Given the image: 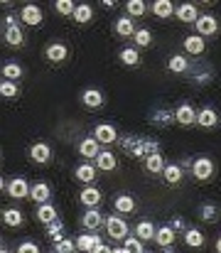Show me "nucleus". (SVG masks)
<instances>
[{"label": "nucleus", "instance_id": "nucleus-29", "mask_svg": "<svg viewBox=\"0 0 221 253\" xmlns=\"http://www.w3.org/2000/svg\"><path fill=\"white\" fill-rule=\"evenodd\" d=\"M25 77V69L17 64V62H7L2 64V79H10V82H20Z\"/></svg>", "mask_w": 221, "mask_h": 253}, {"label": "nucleus", "instance_id": "nucleus-19", "mask_svg": "<svg viewBox=\"0 0 221 253\" xmlns=\"http://www.w3.org/2000/svg\"><path fill=\"white\" fill-rule=\"evenodd\" d=\"M49 197H52V189H49L47 182H37V184H32V189H30V199H32L35 204H44V202H49Z\"/></svg>", "mask_w": 221, "mask_h": 253}, {"label": "nucleus", "instance_id": "nucleus-10", "mask_svg": "<svg viewBox=\"0 0 221 253\" xmlns=\"http://www.w3.org/2000/svg\"><path fill=\"white\" fill-rule=\"evenodd\" d=\"M175 123H179V126H194L197 123V111L189 103H179L175 108Z\"/></svg>", "mask_w": 221, "mask_h": 253}, {"label": "nucleus", "instance_id": "nucleus-20", "mask_svg": "<svg viewBox=\"0 0 221 253\" xmlns=\"http://www.w3.org/2000/svg\"><path fill=\"white\" fill-rule=\"evenodd\" d=\"M101 199H103V194H101V189H96V187H84L81 194H79V202H81L84 207H98Z\"/></svg>", "mask_w": 221, "mask_h": 253}, {"label": "nucleus", "instance_id": "nucleus-28", "mask_svg": "<svg viewBox=\"0 0 221 253\" xmlns=\"http://www.w3.org/2000/svg\"><path fill=\"white\" fill-rule=\"evenodd\" d=\"M118 59H121L126 67H138V64H140V52H138L135 47H123L121 54H118Z\"/></svg>", "mask_w": 221, "mask_h": 253}, {"label": "nucleus", "instance_id": "nucleus-26", "mask_svg": "<svg viewBox=\"0 0 221 253\" xmlns=\"http://www.w3.org/2000/svg\"><path fill=\"white\" fill-rule=\"evenodd\" d=\"M2 224L10 226V229H20L25 224V216H22L20 209H5L2 211Z\"/></svg>", "mask_w": 221, "mask_h": 253}, {"label": "nucleus", "instance_id": "nucleus-44", "mask_svg": "<svg viewBox=\"0 0 221 253\" xmlns=\"http://www.w3.org/2000/svg\"><path fill=\"white\" fill-rule=\"evenodd\" d=\"M59 229H62V224H59V221H54V224L49 226V234H52V236L57 239V234H59Z\"/></svg>", "mask_w": 221, "mask_h": 253}, {"label": "nucleus", "instance_id": "nucleus-14", "mask_svg": "<svg viewBox=\"0 0 221 253\" xmlns=\"http://www.w3.org/2000/svg\"><path fill=\"white\" fill-rule=\"evenodd\" d=\"M81 226H84V229H88V231H96V229H101V226H103V216L98 214V209H96V207H88V209L84 211V216H81Z\"/></svg>", "mask_w": 221, "mask_h": 253}, {"label": "nucleus", "instance_id": "nucleus-13", "mask_svg": "<svg viewBox=\"0 0 221 253\" xmlns=\"http://www.w3.org/2000/svg\"><path fill=\"white\" fill-rule=\"evenodd\" d=\"M30 160L37 163V165H47V163L52 160V148H49L47 143H35V145L30 148Z\"/></svg>", "mask_w": 221, "mask_h": 253}, {"label": "nucleus", "instance_id": "nucleus-34", "mask_svg": "<svg viewBox=\"0 0 221 253\" xmlns=\"http://www.w3.org/2000/svg\"><path fill=\"white\" fill-rule=\"evenodd\" d=\"M155 231H157V226L152 224V221H140L138 226H135V236L138 239H143V241H150V239H155Z\"/></svg>", "mask_w": 221, "mask_h": 253}, {"label": "nucleus", "instance_id": "nucleus-41", "mask_svg": "<svg viewBox=\"0 0 221 253\" xmlns=\"http://www.w3.org/2000/svg\"><path fill=\"white\" fill-rule=\"evenodd\" d=\"M54 10H57L59 15H74L76 5H74L72 0H57V2H54Z\"/></svg>", "mask_w": 221, "mask_h": 253}, {"label": "nucleus", "instance_id": "nucleus-8", "mask_svg": "<svg viewBox=\"0 0 221 253\" xmlns=\"http://www.w3.org/2000/svg\"><path fill=\"white\" fill-rule=\"evenodd\" d=\"M197 126L199 128H204V130H212V128H217L219 126V113L214 111V108H199L197 111Z\"/></svg>", "mask_w": 221, "mask_h": 253}, {"label": "nucleus", "instance_id": "nucleus-21", "mask_svg": "<svg viewBox=\"0 0 221 253\" xmlns=\"http://www.w3.org/2000/svg\"><path fill=\"white\" fill-rule=\"evenodd\" d=\"M175 7H177V5H172L170 0H155V2L150 5L152 15H155V17H160V20H165V17H172V15H175Z\"/></svg>", "mask_w": 221, "mask_h": 253}, {"label": "nucleus", "instance_id": "nucleus-7", "mask_svg": "<svg viewBox=\"0 0 221 253\" xmlns=\"http://www.w3.org/2000/svg\"><path fill=\"white\" fill-rule=\"evenodd\" d=\"M76 246H79V251H88V253L108 251V246H103V241H101L98 236H91V234H81V236H76Z\"/></svg>", "mask_w": 221, "mask_h": 253}, {"label": "nucleus", "instance_id": "nucleus-12", "mask_svg": "<svg viewBox=\"0 0 221 253\" xmlns=\"http://www.w3.org/2000/svg\"><path fill=\"white\" fill-rule=\"evenodd\" d=\"M103 101H106V96H103L98 88H84V93H81V103H84L88 111L101 108V106H103Z\"/></svg>", "mask_w": 221, "mask_h": 253}, {"label": "nucleus", "instance_id": "nucleus-3", "mask_svg": "<svg viewBox=\"0 0 221 253\" xmlns=\"http://www.w3.org/2000/svg\"><path fill=\"white\" fill-rule=\"evenodd\" d=\"M103 224H106V231H108V236L113 239V241H123L126 236H128V224L121 219V216H116V214H111V216H106L103 219Z\"/></svg>", "mask_w": 221, "mask_h": 253}, {"label": "nucleus", "instance_id": "nucleus-42", "mask_svg": "<svg viewBox=\"0 0 221 253\" xmlns=\"http://www.w3.org/2000/svg\"><path fill=\"white\" fill-rule=\"evenodd\" d=\"M76 249H79V246H76V241H72V239H59L57 246H54L57 253H72V251H76Z\"/></svg>", "mask_w": 221, "mask_h": 253}, {"label": "nucleus", "instance_id": "nucleus-46", "mask_svg": "<svg viewBox=\"0 0 221 253\" xmlns=\"http://www.w3.org/2000/svg\"><path fill=\"white\" fill-rule=\"evenodd\" d=\"M217 251L221 253V236H219V239H217Z\"/></svg>", "mask_w": 221, "mask_h": 253}, {"label": "nucleus", "instance_id": "nucleus-6", "mask_svg": "<svg viewBox=\"0 0 221 253\" xmlns=\"http://www.w3.org/2000/svg\"><path fill=\"white\" fill-rule=\"evenodd\" d=\"M30 184H27V179L25 177H12L10 182H7V187H5V192H7V197H12V199H25V197H30Z\"/></svg>", "mask_w": 221, "mask_h": 253}, {"label": "nucleus", "instance_id": "nucleus-24", "mask_svg": "<svg viewBox=\"0 0 221 253\" xmlns=\"http://www.w3.org/2000/svg\"><path fill=\"white\" fill-rule=\"evenodd\" d=\"M113 207H116V211H121V214H133L138 204H135V197H131V194H118L116 202H113Z\"/></svg>", "mask_w": 221, "mask_h": 253}, {"label": "nucleus", "instance_id": "nucleus-2", "mask_svg": "<svg viewBox=\"0 0 221 253\" xmlns=\"http://www.w3.org/2000/svg\"><path fill=\"white\" fill-rule=\"evenodd\" d=\"M20 20L25 25H30V27H40L44 22V10L40 5H35V2H25L22 10H20Z\"/></svg>", "mask_w": 221, "mask_h": 253}, {"label": "nucleus", "instance_id": "nucleus-30", "mask_svg": "<svg viewBox=\"0 0 221 253\" xmlns=\"http://www.w3.org/2000/svg\"><path fill=\"white\" fill-rule=\"evenodd\" d=\"M37 219H40L42 224H54V221H57V209H54L49 202H44V204L37 207Z\"/></svg>", "mask_w": 221, "mask_h": 253}, {"label": "nucleus", "instance_id": "nucleus-39", "mask_svg": "<svg viewBox=\"0 0 221 253\" xmlns=\"http://www.w3.org/2000/svg\"><path fill=\"white\" fill-rule=\"evenodd\" d=\"M133 40H135V44H138V47H147V44L152 42V32H150L147 27H138V30H135V35H133Z\"/></svg>", "mask_w": 221, "mask_h": 253}, {"label": "nucleus", "instance_id": "nucleus-9", "mask_svg": "<svg viewBox=\"0 0 221 253\" xmlns=\"http://www.w3.org/2000/svg\"><path fill=\"white\" fill-rule=\"evenodd\" d=\"M175 17L179 20V22H197L199 20V10H197V5L194 2H182V5H177L175 7Z\"/></svg>", "mask_w": 221, "mask_h": 253}, {"label": "nucleus", "instance_id": "nucleus-32", "mask_svg": "<svg viewBox=\"0 0 221 253\" xmlns=\"http://www.w3.org/2000/svg\"><path fill=\"white\" fill-rule=\"evenodd\" d=\"M143 168H145L150 174H157V172L165 169V160H162L160 153H150V155L145 158V163H143Z\"/></svg>", "mask_w": 221, "mask_h": 253}, {"label": "nucleus", "instance_id": "nucleus-36", "mask_svg": "<svg viewBox=\"0 0 221 253\" xmlns=\"http://www.w3.org/2000/svg\"><path fill=\"white\" fill-rule=\"evenodd\" d=\"M126 10H128V17H143L150 7H147L143 0H128L126 2Z\"/></svg>", "mask_w": 221, "mask_h": 253}, {"label": "nucleus", "instance_id": "nucleus-4", "mask_svg": "<svg viewBox=\"0 0 221 253\" xmlns=\"http://www.w3.org/2000/svg\"><path fill=\"white\" fill-rule=\"evenodd\" d=\"M44 57H47L49 64H64L67 57H69V47L64 42H52V44L44 47Z\"/></svg>", "mask_w": 221, "mask_h": 253}, {"label": "nucleus", "instance_id": "nucleus-1", "mask_svg": "<svg viewBox=\"0 0 221 253\" xmlns=\"http://www.w3.org/2000/svg\"><path fill=\"white\" fill-rule=\"evenodd\" d=\"M214 160L212 158H194L192 160V177L194 179H199V182H207V179H212L214 177Z\"/></svg>", "mask_w": 221, "mask_h": 253}, {"label": "nucleus", "instance_id": "nucleus-43", "mask_svg": "<svg viewBox=\"0 0 221 253\" xmlns=\"http://www.w3.org/2000/svg\"><path fill=\"white\" fill-rule=\"evenodd\" d=\"M40 251V246L35 244V241H22L20 246H17V253H37Z\"/></svg>", "mask_w": 221, "mask_h": 253}, {"label": "nucleus", "instance_id": "nucleus-15", "mask_svg": "<svg viewBox=\"0 0 221 253\" xmlns=\"http://www.w3.org/2000/svg\"><path fill=\"white\" fill-rule=\"evenodd\" d=\"M79 153L86 158V160H96L98 158V153H101V143L91 135V138H84L81 143H79Z\"/></svg>", "mask_w": 221, "mask_h": 253}, {"label": "nucleus", "instance_id": "nucleus-16", "mask_svg": "<svg viewBox=\"0 0 221 253\" xmlns=\"http://www.w3.org/2000/svg\"><path fill=\"white\" fill-rule=\"evenodd\" d=\"M96 172H98L96 165H91V163H81V165L74 168V177H76L81 184H91V182L96 179Z\"/></svg>", "mask_w": 221, "mask_h": 253}, {"label": "nucleus", "instance_id": "nucleus-40", "mask_svg": "<svg viewBox=\"0 0 221 253\" xmlns=\"http://www.w3.org/2000/svg\"><path fill=\"white\" fill-rule=\"evenodd\" d=\"M199 216H202V221H217V204H212V202L202 204Z\"/></svg>", "mask_w": 221, "mask_h": 253}, {"label": "nucleus", "instance_id": "nucleus-17", "mask_svg": "<svg viewBox=\"0 0 221 253\" xmlns=\"http://www.w3.org/2000/svg\"><path fill=\"white\" fill-rule=\"evenodd\" d=\"M113 30H116V35L118 37H133L135 35V22H133V17H128V15H123V17H118L116 22H113Z\"/></svg>", "mask_w": 221, "mask_h": 253}, {"label": "nucleus", "instance_id": "nucleus-45", "mask_svg": "<svg viewBox=\"0 0 221 253\" xmlns=\"http://www.w3.org/2000/svg\"><path fill=\"white\" fill-rule=\"evenodd\" d=\"M103 5H106V7H116L118 2H116V0H103Z\"/></svg>", "mask_w": 221, "mask_h": 253}, {"label": "nucleus", "instance_id": "nucleus-31", "mask_svg": "<svg viewBox=\"0 0 221 253\" xmlns=\"http://www.w3.org/2000/svg\"><path fill=\"white\" fill-rule=\"evenodd\" d=\"M96 168L103 169V172H113L116 169V155L108 153V150H101L98 158H96Z\"/></svg>", "mask_w": 221, "mask_h": 253}, {"label": "nucleus", "instance_id": "nucleus-38", "mask_svg": "<svg viewBox=\"0 0 221 253\" xmlns=\"http://www.w3.org/2000/svg\"><path fill=\"white\" fill-rule=\"evenodd\" d=\"M145 241L143 239H138V236H126L123 239V249L126 251H135V253H143L145 251V246H143Z\"/></svg>", "mask_w": 221, "mask_h": 253}, {"label": "nucleus", "instance_id": "nucleus-25", "mask_svg": "<svg viewBox=\"0 0 221 253\" xmlns=\"http://www.w3.org/2000/svg\"><path fill=\"white\" fill-rule=\"evenodd\" d=\"M162 177H165V182L170 184V187H177L179 182H182V177H184V172H182V168L179 165H165V169H162Z\"/></svg>", "mask_w": 221, "mask_h": 253}, {"label": "nucleus", "instance_id": "nucleus-22", "mask_svg": "<svg viewBox=\"0 0 221 253\" xmlns=\"http://www.w3.org/2000/svg\"><path fill=\"white\" fill-rule=\"evenodd\" d=\"M2 40H5V44H10V47H22V44H25V35H22V30H20L17 25L5 27Z\"/></svg>", "mask_w": 221, "mask_h": 253}, {"label": "nucleus", "instance_id": "nucleus-27", "mask_svg": "<svg viewBox=\"0 0 221 253\" xmlns=\"http://www.w3.org/2000/svg\"><path fill=\"white\" fill-rule=\"evenodd\" d=\"M74 22H79V25H86V22H91L93 20V7L88 5V2H81V5H76V10H74Z\"/></svg>", "mask_w": 221, "mask_h": 253}, {"label": "nucleus", "instance_id": "nucleus-33", "mask_svg": "<svg viewBox=\"0 0 221 253\" xmlns=\"http://www.w3.org/2000/svg\"><path fill=\"white\" fill-rule=\"evenodd\" d=\"M167 69H170L172 74H184V72L189 69V62H187L182 54H172V57L167 59Z\"/></svg>", "mask_w": 221, "mask_h": 253}, {"label": "nucleus", "instance_id": "nucleus-23", "mask_svg": "<svg viewBox=\"0 0 221 253\" xmlns=\"http://www.w3.org/2000/svg\"><path fill=\"white\" fill-rule=\"evenodd\" d=\"M155 241H157V246H162V249L172 246V244H175V229L167 226V224L157 226V231H155Z\"/></svg>", "mask_w": 221, "mask_h": 253}, {"label": "nucleus", "instance_id": "nucleus-5", "mask_svg": "<svg viewBox=\"0 0 221 253\" xmlns=\"http://www.w3.org/2000/svg\"><path fill=\"white\" fill-rule=\"evenodd\" d=\"M194 27H197V35L199 37H212V35L219 32V20L214 15H199V20L194 22Z\"/></svg>", "mask_w": 221, "mask_h": 253}, {"label": "nucleus", "instance_id": "nucleus-11", "mask_svg": "<svg viewBox=\"0 0 221 253\" xmlns=\"http://www.w3.org/2000/svg\"><path fill=\"white\" fill-rule=\"evenodd\" d=\"M93 138H96L101 145H108V143H116L118 130H116L111 123H98V126L93 128Z\"/></svg>", "mask_w": 221, "mask_h": 253}, {"label": "nucleus", "instance_id": "nucleus-18", "mask_svg": "<svg viewBox=\"0 0 221 253\" xmlns=\"http://www.w3.org/2000/svg\"><path fill=\"white\" fill-rule=\"evenodd\" d=\"M182 49L189 52V54H202V52L207 49V42H204V37H199V35H189V37L182 40Z\"/></svg>", "mask_w": 221, "mask_h": 253}, {"label": "nucleus", "instance_id": "nucleus-37", "mask_svg": "<svg viewBox=\"0 0 221 253\" xmlns=\"http://www.w3.org/2000/svg\"><path fill=\"white\" fill-rule=\"evenodd\" d=\"M17 93H20L17 82H10V79H2V82H0V96H2V98H15Z\"/></svg>", "mask_w": 221, "mask_h": 253}, {"label": "nucleus", "instance_id": "nucleus-35", "mask_svg": "<svg viewBox=\"0 0 221 253\" xmlns=\"http://www.w3.org/2000/svg\"><path fill=\"white\" fill-rule=\"evenodd\" d=\"M184 244L192 246V249H202L204 246V234L199 229H187L184 231Z\"/></svg>", "mask_w": 221, "mask_h": 253}]
</instances>
